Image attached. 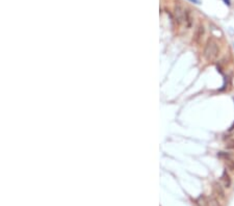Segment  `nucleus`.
<instances>
[{
    "label": "nucleus",
    "instance_id": "f257e3e1",
    "mask_svg": "<svg viewBox=\"0 0 234 206\" xmlns=\"http://www.w3.org/2000/svg\"><path fill=\"white\" fill-rule=\"evenodd\" d=\"M204 57L208 62H213L218 57L220 54V47L216 41L213 39H209L206 43V46L204 48Z\"/></svg>",
    "mask_w": 234,
    "mask_h": 206
},
{
    "label": "nucleus",
    "instance_id": "f03ea898",
    "mask_svg": "<svg viewBox=\"0 0 234 206\" xmlns=\"http://www.w3.org/2000/svg\"><path fill=\"white\" fill-rule=\"evenodd\" d=\"M186 15H187V11H185V9H183V6L180 4L175 5V16H176V20L179 23L185 22Z\"/></svg>",
    "mask_w": 234,
    "mask_h": 206
},
{
    "label": "nucleus",
    "instance_id": "7ed1b4c3",
    "mask_svg": "<svg viewBox=\"0 0 234 206\" xmlns=\"http://www.w3.org/2000/svg\"><path fill=\"white\" fill-rule=\"evenodd\" d=\"M221 180H222L223 184H224V188H229L230 186H231V178H230L229 174H228L226 171L223 173L222 177H221Z\"/></svg>",
    "mask_w": 234,
    "mask_h": 206
},
{
    "label": "nucleus",
    "instance_id": "20e7f679",
    "mask_svg": "<svg viewBox=\"0 0 234 206\" xmlns=\"http://www.w3.org/2000/svg\"><path fill=\"white\" fill-rule=\"evenodd\" d=\"M204 26L203 25H199L197 28V30H196V33H195V41L197 42L198 44L200 43V40L202 39V37L204 36Z\"/></svg>",
    "mask_w": 234,
    "mask_h": 206
},
{
    "label": "nucleus",
    "instance_id": "39448f33",
    "mask_svg": "<svg viewBox=\"0 0 234 206\" xmlns=\"http://www.w3.org/2000/svg\"><path fill=\"white\" fill-rule=\"evenodd\" d=\"M213 188H214V193L218 195L221 199H224V198H225V192H224V188H223V186L221 185L220 183H218V182L214 183Z\"/></svg>",
    "mask_w": 234,
    "mask_h": 206
},
{
    "label": "nucleus",
    "instance_id": "423d86ee",
    "mask_svg": "<svg viewBox=\"0 0 234 206\" xmlns=\"http://www.w3.org/2000/svg\"><path fill=\"white\" fill-rule=\"evenodd\" d=\"M225 163H226V167L229 171L234 172V160L232 158H228V159L225 160Z\"/></svg>",
    "mask_w": 234,
    "mask_h": 206
},
{
    "label": "nucleus",
    "instance_id": "0eeeda50",
    "mask_svg": "<svg viewBox=\"0 0 234 206\" xmlns=\"http://www.w3.org/2000/svg\"><path fill=\"white\" fill-rule=\"evenodd\" d=\"M208 203V206H220V203H218V200L216 198H210L209 201L207 202Z\"/></svg>",
    "mask_w": 234,
    "mask_h": 206
},
{
    "label": "nucleus",
    "instance_id": "6e6552de",
    "mask_svg": "<svg viewBox=\"0 0 234 206\" xmlns=\"http://www.w3.org/2000/svg\"><path fill=\"white\" fill-rule=\"evenodd\" d=\"M218 156L220 158H223L224 160H226V159H228V158H231V156L229 155L228 153H225V152H220V153L218 154Z\"/></svg>",
    "mask_w": 234,
    "mask_h": 206
},
{
    "label": "nucleus",
    "instance_id": "1a4fd4ad",
    "mask_svg": "<svg viewBox=\"0 0 234 206\" xmlns=\"http://www.w3.org/2000/svg\"><path fill=\"white\" fill-rule=\"evenodd\" d=\"M226 148L227 149H234V139L233 140H230L229 142L226 145Z\"/></svg>",
    "mask_w": 234,
    "mask_h": 206
},
{
    "label": "nucleus",
    "instance_id": "9d476101",
    "mask_svg": "<svg viewBox=\"0 0 234 206\" xmlns=\"http://www.w3.org/2000/svg\"><path fill=\"white\" fill-rule=\"evenodd\" d=\"M224 1H225V3L227 5H230V0H224Z\"/></svg>",
    "mask_w": 234,
    "mask_h": 206
}]
</instances>
